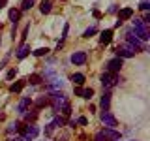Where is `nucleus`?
<instances>
[{
    "instance_id": "nucleus-1",
    "label": "nucleus",
    "mask_w": 150,
    "mask_h": 141,
    "mask_svg": "<svg viewBox=\"0 0 150 141\" xmlns=\"http://www.w3.org/2000/svg\"><path fill=\"white\" fill-rule=\"evenodd\" d=\"M100 81H101V85H103L105 88H109V87H112V85H118V83H122L124 79H122L118 73H109V72H105V73H101Z\"/></svg>"
},
{
    "instance_id": "nucleus-2",
    "label": "nucleus",
    "mask_w": 150,
    "mask_h": 141,
    "mask_svg": "<svg viewBox=\"0 0 150 141\" xmlns=\"http://www.w3.org/2000/svg\"><path fill=\"white\" fill-rule=\"evenodd\" d=\"M133 30H135V34H137V40H141V41H146L150 38L146 26H144V23L141 21V19H135L133 21Z\"/></svg>"
},
{
    "instance_id": "nucleus-3",
    "label": "nucleus",
    "mask_w": 150,
    "mask_h": 141,
    "mask_svg": "<svg viewBox=\"0 0 150 141\" xmlns=\"http://www.w3.org/2000/svg\"><path fill=\"white\" fill-rule=\"evenodd\" d=\"M135 53H137V51L129 43H124V45L116 47V56H120V58H131V56H135Z\"/></svg>"
},
{
    "instance_id": "nucleus-4",
    "label": "nucleus",
    "mask_w": 150,
    "mask_h": 141,
    "mask_svg": "<svg viewBox=\"0 0 150 141\" xmlns=\"http://www.w3.org/2000/svg\"><path fill=\"white\" fill-rule=\"evenodd\" d=\"M122 66H124V58L115 56V58H111L109 62H107V72H109V73H118Z\"/></svg>"
},
{
    "instance_id": "nucleus-5",
    "label": "nucleus",
    "mask_w": 150,
    "mask_h": 141,
    "mask_svg": "<svg viewBox=\"0 0 150 141\" xmlns=\"http://www.w3.org/2000/svg\"><path fill=\"white\" fill-rule=\"evenodd\" d=\"M19 130H21V134L25 135V137H28V139H36L38 134H40V128H38V126H34V124L26 126V128H21V126H19Z\"/></svg>"
},
{
    "instance_id": "nucleus-6",
    "label": "nucleus",
    "mask_w": 150,
    "mask_h": 141,
    "mask_svg": "<svg viewBox=\"0 0 150 141\" xmlns=\"http://www.w3.org/2000/svg\"><path fill=\"white\" fill-rule=\"evenodd\" d=\"M101 122L107 126V128H115V126L118 124V122H116V119L111 115L109 111H103V113H101Z\"/></svg>"
},
{
    "instance_id": "nucleus-7",
    "label": "nucleus",
    "mask_w": 150,
    "mask_h": 141,
    "mask_svg": "<svg viewBox=\"0 0 150 141\" xmlns=\"http://www.w3.org/2000/svg\"><path fill=\"white\" fill-rule=\"evenodd\" d=\"M71 62L75 66H83L84 62H86V53H84V51H75V53L71 55Z\"/></svg>"
},
{
    "instance_id": "nucleus-8",
    "label": "nucleus",
    "mask_w": 150,
    "mask_h": 141,
    "mask_svg": "<svg viewBox=\"0 0 150 141\" xmlns=\"http://www.w3.org/2000/svg\"><path fill=\"white\" fill-rule=\"evenodd\" d=\"M30 105H32V100H30V98H23V100L19 102V105H17V113H19V115H25L26 109Z\"/></svg>"
},
{
    "instance_id": "nucleus-9",
    "label": "nucleus",
    "mask_w": 150,
    "mask_h": 141,
    "mask_svg": "<svg viewBox=\"0 0 150 141\" xmlns=\"http://www.w3.org/2000/svg\"><path fill=\"white\" fill-rule=\"evenodd\" d=\"M131 17H133V9H131V8H124V9L118 11V21L120 23L128 21V19H131Z\"/></svg>"
},
{
    "instance_id": "nucleus-10",
    "label": "nucleus",
    "mask_w": 150,
    "mask_h": 141,
    "mask_svg": "<svg viewBox=\"0 0 150 141\" xmlns=\"http://www.w3.org/2000/svg\"><path fill=\"white\" fill-rule=\"evenodd\" d=\"M126 36H128V43H129L131 47H133V49H144L143 41H141V40H137L135 36H131V32H128Z\"/></svg>"
},
{
    "instance_id": "nucleus-11",
    "label": "nucleus",
    "mask_w": 150,
    "mask_h": 141,
    "mask_svg": "<svg viewBox=\"0 0 150 141\" xmlns=\"http://www.w3.org/2000/svg\"><path fill=\"white\" fill-rule=\"evenodd\" d=\"M100 105H101V109H103V111H109V107H111V92H103Z\"/></svg>"
},
{
    "instance_id": "nucleus-12",
    "label": "nucleus",
    "mask_w": 150,
    "mask_h": 141,
    "mask_svg": "<svg viewBox=\"0 0 150 141\" xmlns=\"http://www.w3.org/2000/svg\"><path fill=\"white\" fill-rule=\"evenodd\" d=\"M103 134H105V137H107V141L109 139H112V141H116V139H120V134L116 132L115 128H105V130H101Z\"/></svg>"
},
{
    "instance_id": "nucleus-13",
    "label": "nucleus",
    "mask_w": 150,
    "mask_h": 141,
    "mask_svg": "<svg viewBox=\"0 0 150 141\" xmlns=\"http://www.w3.org/2000/svg\"><path fill=\"white\" fill-rule=\"evenodd\" d=\"M111 40H112V30H111V28H109V30H103L100 34V43L107 45V43H111Z\"/></svg>"
},
{
    "instance_id": "nucleus-14",
    "label": "nucleus",
    "mask_w": 150,
    "mask_h": 141,
    "mask_svg": "<svg viewBox=\"0 0 150 141\" xmlns=\"http://www.w3.org/2000/svg\"><path fill=\"white\" fill-rule=\"evenodd\" d=\"M28 55H30V47H28V45H21V49L17 51V58L23 60V58H26Z\"/></svg>"
},
{
    "instance_id": "nucleus-15",
    "label": "nucleus",
    "mask_w": 150,
    "mask_h": 141,
    "mask_svg": "<svg viewBox=\"0 0 150 141\" xmlns=\"http://www.w3.org/2000/svg\"><path fill=\"white\" fill-rule=\"evenodd\" d=\"M51 9H53V4H51V0H43V2L40 4V11L43 13H51Z\"/></svg>"
},
{
    "instance_id": "nucleus-16",
    "label": "nucleus",
    "mask_w": 150,
    "mask_h": 141,
    "mask_svg": "<svg viewBox=\"0 0 150 141\" xmlns=\"http://www.w3.org/2000/svg\"><path fill=\"white\" fill-rule=\"evenodd\" d=\"M34 105H36V109H41V107L49 105V96H41V98H38Z\"/></svg>"
},
{
    "instance_id": "nucleus-17",
    "label": "nucleus",
    "mask_w": 150,
    "mask_h": 141,
    "mask_svg": "<svg viewBox=\"0 0 150 141\" xmlns=\"http://www.w3.org/2000/svg\"><path fill=\"white\" fill-rule=\"evenodd\" d=\"M71 81L77 85V87H81V85L84 83V75H83V73H73V75H71Z\"/></svg>"
},
{
    "instance_id": "nucleus-18",
    "label": "nucleus",
    "mask_w": 150,
    "mask_h": 141,
    "mask_svg": "<svg viewBox=\"0 0 150 141\" xmlns=\"http://www.w3.org/2000/svg\"><path fill=\"white\" fill-rule=\"evenodd\" d=\"M8 15H9V21H11V23H13V25H17V21H19V17H21V13H19V11H17V9H9V13H8Z\"/></svg>"
},
{
    "instance_id": "nucleus-19",
    "label": "nucleus",
    "mask_w": 150,
    "mask_h": 141,
    "mask_svg": "<svg viewBox=\"0 0 150 141\" xmlns=\"http://www.w3.org/2000/svg\"><path fill=\"white\" fill-rule=\"evenodd\" d=\"M23 87H25V81H17V83H13L11 87H9V92H21Z\"/></svg>"
},
{
    "instance_id": "nucleus-20",
    "label": "nucleus",
    "mask_w": 150,
    "mask_h": 141,
    "mask_svg": "<svg viewBox=\"0 0 150 141\" xmlns=\"http://www.w3.org/2000/svg\"><path fill=\"white\" fill-rule=\"evenodd\" d=\"M41 79H43V75H40V73H32L30 77H28V81H30V85H40V83H41Z\"/></svg>"
},
{
    "instance_id": "nucleus-21",
    "label": "nucleus",
    "mask_w": 150,
    "mask_h": 141,
    "mask_svg": "<svg viewBox=\"0 0 150 141\" xmlns=\"http://www.w3.org/2000/svg\"><path fill=\"white\" fill-rule=\"evenodd\" d=\"M34 2H36V0H23V2H21V9H23V11H28V9L34 6Z\"/></svg>"
},
{
    "instance_id": "nucleus-22",
    "label": "nucleus",
    "mask_w": 150,
    "mask_h": 141,
    "mask_svg": "<svg viewBox=\"0 0 150 141\" xmlns=\"http://www.w3.org/2000/svg\"><path fill=\"white\" fill-rule=\"evenodd\" d=\"M32 53H34V56H45L47 53H49V49H47V47H40V49L32 51Z\"/></svg>"
},
{
    "instance_id": "nucleus-23",
    "label": "nucleus",
    "mask_w": 150,
    "mask_h": 141,
    "mask_svg": "<svg viewBox=\"0 0 150 141\" xmlns=\"http://www.w3.org/2000/svg\"><path fill=\"white\" fill-rule=\"evenodd\" d=\"M66 124V120L62 119V117H54V120H53V126L54 128H58V126H64Z\"/></svg>"
},
{
    "instance_id": "nucleus-24",
    "label": "nucleus",
    "mask_w": 150,
    "mask_h": 141,
    "mask_svg": "<svg viewBox=\"0 0 150 141\" xmlns=\"http://www.w3.org/2000/svg\"><path fill=\"white\" fill-rule=\"evenodd\" d=\"M94 34H96V26H90V28H86V30H84L83 38H90V36H94Z\"/></svg>"
},
{
    "instance_id": "nucleus-25",
    "label": "nucleus",
    "mask_w": 150,
    "mask_h": 141,
    "mask_svg": "<svg viewBox=\"0 0 150 141\" xmlns=\"http://www.w3.org/2000/svg\"><path fill=\"white\" fill-rule=\"evenodd\" d=\"M19 126H21L19 122H11V124L8 126V134H13V132H17V130H19Z\"/></svg>"
},
{
    "instance_id": "nucleus-26",
    "label": "nucleus",
    "mask_w": 150,
    "mask_h": 141,
    "mask_svg": "<svg viewBox=\"0 0 150 141\" xmlns=\"http://www.w3.org/2000/svg\"><path fill=\"white\" fill-rule=\"evenodd\" d=\"M92 96H94V90H92V88H84V90H83V96H81V98H86V100H90Z\"/></svg>"
},
{
    "instance_id": "nucleus-27",
    "label": "nucleus",
    "mask_w": 150,
    "mask_h": 141,
    "mask_svg": "<svg viewBox=\"0 0 150 141\" xmlns=\"http://www.w3.org/2000/svg\"><path fill=\"white\" fill-rule=\"evenodd\" d=\"M94 141H107V137H105V134H103V132H98V134L94 135Z\"/></svg>"
},
{
    "instance_id": "nucleus-28",
    "label": "nucleus",
    "mask_w": 150,
    "mask_h": 141,
    "mask_svg": "<svg viewBox=\"0 0 150 141\" xmlns=\"http://www.w3.org/2000/svg\"><path fill=\"white\" fill-rule=\"evenodd\" d=\"M15 75H17V70H15V68H11V70L8 72V75H6V79H8V81H11V79L15 77Z\"/></svg>"
},
{
    "instance_id": "nucleus-29",
    "label": "nucleus",
    "mask_w": 150,
    "mask_h": 141,
    "mask_svg": "<svg viewBox=\"0 0 150 141\" xmlns=\"http://www.w3.org/2000/svg\"><path fill=\"white\" fill-rule=\"evenodd\" d=\"M53 130H54V126H53V122H49V124L45 126V135H51L53 134Z\"/></svg>"
},
{
    "instance_id": "nucleus-30",
    "label": "nucleus",
    "mask_w": 150,
    "mask_h": 141,
    "mask_svg": "<svg viewBox=\"0 0 150 141\" xmlns=\"http://www.w3.org/2000/svg\"><path fill=\"white\" fill-rule=\"evenodd\" d=\"M141 9H143V11H148V8H150V2L148 0H143V2H141V6H139Z\"/></svg>"
},
{
    "instance_id": "nucleus-31",
    "label": "nucleus",
    "mask_w": 150,
    "mask_h": 141,
    "mask_svg": "<svg viewBox=\"0 0 150 141\" xmlns=\"http://www.w3.org/2000/svg\"><path fill=\"white\" fill-rule=\"evenodd\" d=\"M36 117H38V113H36V111L26 113V120H28V122H30V120H36Z\"/></svg>"
},
{
    "instance_id": "nucleus-32",
    "label": "nucleus",
    "mask_w": 150,
    "mask_h": 141,
    "mask_svg": "<svg viewBox=\"0 0 150 141\" xmlns=\"http://www.w3.org/2000/svg\"><path fill=\"white\" fill-rule=\"evenodd\" d=\"M77 124H81V126H86V124H88L86 117H79V119H77Z\"/></svg>"
},
{
    "instance_id": "nucleus-33",
    "label": "nucleus",
    "mask_w": 150,
    "mask_h": 141,
    "mask_svg": "<svg viewBox=\"0 0 150 141\" xmlns=\"http://www.w3.org/2000/svg\"><path fill=\"white\" fill-rule=\"evenodd\" d=\"M68 32H69V25H64V30H62V41L66 40V36H68Z\"/></svg>"
},
{
    "instance_id": "nucleus-34",
    "label": "nucleus",
    "mask_w": 150,
    "mask_h": 141,
    "mask_svg": "<svg viewBox=\"0 0 150 141\" xmlns=\"http://www.w3.org/2000/svg\"><path fill=\"white\" fill-rule=\"evenodd\" d=\"M141 21H143V23H144V25H146V23H150V13L146 11V13H144V17H143V19H141Z\"/></svg>"
},
{
    "instance_id": "nucleus-35",
    "label": "nucleus",
    "mask_w": 150,
    "mask_h": 141,
    "mask_svg": "<svg viewBox=\"0 0 150 141\" xmlns=\"http://www.w3.org/2000/svg\"><path fill=\"white\" fill-rule=\"evenodd\" d=\"M83 90H84V88H81V87H75V96H83Z\"/></svg>"
},
{
    "instance_id": "nucleus-36",
    "label": "nucleus",
    "mask_w": 150,
    "mask_h": 141,
    "mask_svg": "<svg viewBox=\"0 0 150 141\" xmlns=\"http://www.w3.org/2000/svg\"><path fill=\"white\" fill-rule=\"evenodd\" d=\"M6 2H8V0H0V8H4V6H6Z\"/></svg>"
}]
</instances>
